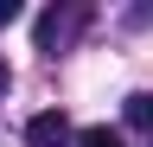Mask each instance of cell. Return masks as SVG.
Instances as JSON below:
<instances>
[{"instance_id": "1", "label": "cell", "mask_w": 153, "mask_h": 147, "mask_svg": "<svg viewBox=\"0 0 153 147\" xmlns=\"http://www.w3.org/2000/svg\"><path fill=\"white\" fill-rule=\"evenodd\" d=\"M26 147H70V122H64V109L32 115V122H26Z\"/></svg>"}, {"instance_id": "2", "label": "cell", "mask_w": 153, "mask_h": 147, "mask_svg": "<svg viewBox=\"0 0 153 147\" xmlns=\"http://www.w3.org/2000/svg\"><path fill=\"white\" fill-rule=\"evenodd\" d=\"M76 147H121V134H115V128H83Z\"/></svg>"}, {"instance_id": "3", "label": "cell", "mask_w": 153, "mask_h": 147, "mask_svg": "<svg viewBox=\"0 0 153 147\" xmlns=\"http://www.w3.org/2000/svg\"><path fill=\"white\" fill-rule=\"evenodd\" d=\"M128 122H140V128H153V96H128Z\"/></svg>"}, {"instance_id": "4", "label": "cell", "mask_w": 153, "mask_h": 147, "mask_svg": "<svg viewBox=\"0 0 153 147\" xmlns=\"http://www.w3.org/2000/svg\"><path fill=\"white\" fill-rule=\"evenodd\" d=\"M19 19V0H0V26H13Z\"/></svg>"}, {"instance_id": "5", "label": "cell", "mask_w": 153, "mask_h": 147, "mask_svg": "<svg viewBox=\"0 0 153 147\" xmlns=\"http://www.w3.org/2000/svg\"><path fill=\"white\" fill-rule=\"evenodd\" d=\"M0 90H7V64H0Z\"/></svg>"}]
</instances>
